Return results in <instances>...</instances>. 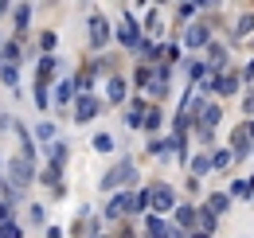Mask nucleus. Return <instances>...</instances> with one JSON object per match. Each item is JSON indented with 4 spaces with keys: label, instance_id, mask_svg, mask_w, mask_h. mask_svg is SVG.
<instances>
[{
    "label": "nucleus",
    "instance_id": "nucleus-6",
    "mask_svg": "<svg viewBox=\"0 0 254 238\" xmlns=\"http://www.w3.org/2000/svg\"><path fill=\"white\" fill-rule=\"evenodd\" d=\"M129 172H133L129 164H122V168H114V172L106 176V187H114V183H122V179H129Z\"/></svg>",
    "mask_w": 254,
    "mask_h": 238
},
{
    "label": "nucleus",
    "instance_id": "nucleus-8",
    "mask_svg": "<svg viewBox=\"0 0 254 238\" xmlns=\"http://www.w3.org/2000/svg\"><path fill=\"white\" fill-rule=\"evenodd\" d=\"M207 207H211V215H219V211L227 207V195H211V203H207Z\"/></svg>",
    "mask_w": 254,
    "mask_h": 238
},
{
    "label": "nucleus",
    "instance_id": "nucleus-1",
    "mask_svg": "<svg viewBox=\"0 0 254 238\" xmlns=\"http://www.w3.org/2000/svg\"><path fill=\"white\" fill-rule=\"evenodd\" d=\"M90 35H94V47H102V43L110 39V28H106V20H102V16L90 20Z\"/></svg>",
    "mask_w": 254,
    "mask_h": 238
},
{
    "label": "nucleus",
    "instance_id": "nucleus-13",
    "mask_svg": "<svg viewBox=\"0 0 254 238\" xmlns=\"http://www.w3.org/2000/svg\"><path fill=\"white\" fill-rule=\"evenodd\" d=\"M247 110H251V114H254V94H251V98H247Z\"/></svg>",
    "mask_w": 254,
    "mask_h": 238
},
{
    "label": "nucleus",
    "instance_id": "nucleus-4",
    "mask_svg": "<svg viewBox=\"0 0 254 238\" xmlns=\"http://www.w3.org/2000/svg\"><path fill=\"white\" fill-rule=\"evenodd\" d=\"M12 179H16V183H28V179H32V168H28L24 160H16V164H12Z\"/></svg>",
    "mask_w": 254,
    "mask_h": 238
},
{
    "label": "nucleus",
    "instance_id": "nucleus-14",
    "mask_svg": "<svg viewBox=\"0 0 254 238\" xmlns=\"http://www.w3.org/2000/svg\"><path fill=\"white\" fill-rule=\"evenodd\" d=\"M0 191H4V187H0Z\"/></svg>",
    "mask_w": 254,
    "mask_h": 238
},
{
    "label": "nucleus",
    "instance_id": "nucleus-5",
    "mask_svg": "<svg viewBox=\"0 0 254 238\" xmlns=\"http://www.w3.org/2000/svg\"><path fill=\"white\" fill-rule=\"evenodd\" d=\"M251 137H254V129H239V133H235V152L251 149Z\"/></svg>",
    "mask_w": 254,
    "mask_h": 238
},
{
    "label": "nucleus",
    "instance_id": "nucleus-10",
    "mask_svg": "<svg viewBox=\"0 0 254 238\" xmlns=\"http://www.w3.org/2000/svg\"><path fill=\"white\" fill-rule=\"evenodd\" d=\"M251 28H254V16H243V20H239V35H247Z\"/></svg>",
    "mask_w": 254,
    "mask_h": 238
},
{
    "label": "nucleus",
    "instance_id": "nucleus-2",
    "mask_svg": "<svg viewBox=\"0 0 254 238\" xmlns=\"http://www.w3.org/2000/svg\"><path fill=\"white\" fill-rule=\"evenodd\" d=\"M153 203H157V211H168L172 207V191L168 187H153Z\"/></svg>",
    "mask_w": 254,
    "mask_h": 238
},
{
    "label": "nucleus",
    "instance_id": "nucleus-9",
    "mask_svg": "<svg viewBox=\"0 0 254 238\" xmlns=\"http://www.w3.org/2000/svg\"><path fill=\"white\" fill-rule=\"evenodd\" d=\"M94 149H98V152H110V149H114V141H110V137L102 133V137H98V141H94Z\"/></svg>",
    "mask_w": 254,
    "mask_h": 238
},
{
    "label": "nucleus",
    "instance_id": "nucleus-11",
    "mask_svg": "<svg viewBox=\"0 0 254 238\" xmlns=\"http://www.w3.org/2000/svg\"><path fill=\"white\" fill-rule=\"evenodd\" d=\"M0 238H20V231L16 227H0Z\"/></svg>",
    "mask_w": 254,
    "mask_h": 238
},
{
    "label": "nucleus",
    "instance_id": "nucleus-7",
    "mask_svg": "<svg viewBox=\"0 0 254 238\" xmlns=\"http://www.w3.org/2000/svg\"><path fill=\"white\" fill-rule=\"evenodd\" d=\"M203 39H207V31H203V28H191L188 31V43H191V47H199Z\"/></svg>",
    "mask_w": 254,
    "mask_h": 238
},
{
    "label": "nucleus",
    "instance_id": "nucleus-3",
    "mask_svg": "<svg viewBox=\"0 0 254 238\" xmlns=\"http://www.w3.org/2000/svg\"><path fill=\"white\" fill-rule=\"evenodd\" d=\"M98 114V102L94 98H82V102H78V121H90Z\"/></svg>",
    "mask_w": 254,
    "mask_h": 238
},
{
    "label": "nucleus",
    "instance_id": "nucleus-12",
    "mask_svg": "<svg viewBox=\"0 0 254 238\" xmlns=\"http://www.w3.org/2000/svg\"><path fill=\"white\" fill-rule=\"evenodd\" d=\"M149 235H153V238H164V235H168V231H164L160 223H153V227H149Z\"/></svg>",
    "mask_w": 254,
    "mask_h": 238
}]
</instances>
